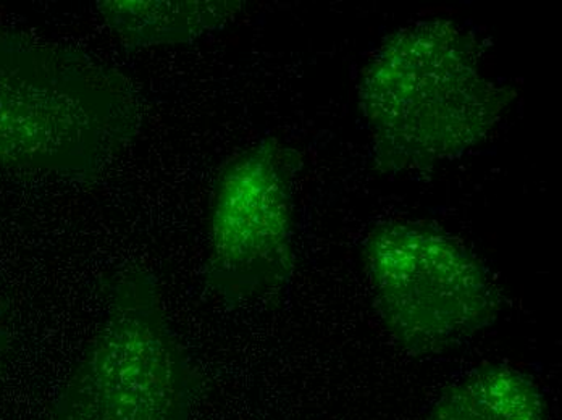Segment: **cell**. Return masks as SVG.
<instances>
[{
    "label": "cell",
    "instance_id": "6da1fadb",
    "mask_svg": "<svg viewBox=\"0 0 562 420\" xmlns=\"http://www.w3.org/2000/svg\"><path fill=\"white\" fill-rule=\"evenodd\" d=\"M513 91L483 68L479 43L450 20L404 26L367 61L359 105L380 172L459 159L488 138Z\"/></svg>",
    "mask_w": 562,
    "mask_h": 420
},
{
    "label": "cell",
    "instance_id": "7a4b0ae2",
    "mask_svg": "<svg viewBox=\"0 0 562 420\" xmlns=\"http://www.w3.org/2000/svg\"><path fill=\"white\" fill-rule=\"evenodd\" d=\"M140 126L138 91L122 71L0 26V172L92 179Z\"/></svg>",
    "mask_w": 562,
    "mask_h": 420
},
{
    "label": "cell",
    "instance_id": "ba28073f",
    "mask_svg": "<svg viewBox=\"0 0 562 420\" xmlns=\"http://www.w3.org/2000/svg\"><path fill=\"white\" fill-rule=\"evenodd\" d=\"M10 343H12V340H10L9 329H7L2 313H0V365H2L7 354H9Z\"/></svg>",
    "mask_w": 562,
    "mask_h": 420
},
{
    "label": "cell",
    "instance_id": "5b68a950",
    "mask_svg": "<svg viewBox=\"0 0 562 420\" xmlns=\"http://www.w3.org/2000/svg\"><path fill=\"white\" fill-rule=\"evenodd\" d=\"M296 150L273 136L233 157L209 212L205 282L229 306L281 292L293 276Z\"/></svg>",
    "mask_w": 562,
    "mask_h": 420
},
{
    "label": "cell",
    "instance_id": "52a82bcc",
    "mask_svg": "<svg viewBox=\"0 0 562 420\" xmlns=\"http://www.w3.org/2000/svg\"><path fill=\"white\" fill-rule=\"evenodd\" d=\"M424 420H550V409L532 375L490 364L450 385Z\"/></svg>",
    "mask_w": 562,
    "mask_h": 420
},
{
    "label": "cell",
    "instance_id": "277c9868",
    "mask_svg": "<svg viewBox=\"0 0 562 420\" xmlns=\"http://www.w3.org/2000/svg\"><path fill=\"white\" fill-rule=\"evenodd\" d=\"M362 256L383 326L414 356L462 347L502 313L482 259L440 228L385 222L367 235Z\"/></svg>",
    "mask_w": 562,
    "mask_h": 420
},
{
    "label": "cell",
    "instance_id": "3957f363",
    "mask_svg": "<svg viewBox=\"0 0 562 420\" xmlns=\"http://www.w3.org/2000/svg\"><path fill=\"white\" fill-rule=\"evenodd\" d=\"M199 384L156 275L126 271L46 420H190Z\"/></svg>",
    "mask_w": 562,
    "mask_h": 420
},
{
    "label": "cell",
    "instance_id": "8992f818",
    "mask_svg": "<svg viewBox=\"0 0 562 420\" xmlns=\"http://www.w3.org/2000/svg\"><path fill=\"white\" fill-rule=\"evenodd\" d=\"M239 0H101L98 12L125 50L191 44L224 30L241 12Z\"/></svg>",
    "mask_w": 562,
    "mask_h": 420
}]
</instances>
